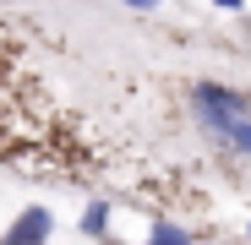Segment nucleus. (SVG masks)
<instances>
[{
    "instance_id": "f257e3e1",
    "label": "nucleus",
    "mask_w": 251,
    "mask_h": 245,
    "mask_svg": "<svg viewBox=\"0 0 251 245\" xmlns=\"http://www.w3.org/2000/svg\"><path fill=\"white\" fill-rule=\"evenodd\" d=\"M191 104H197V120L213 136H224L229 147L251 153V98L246 93H229V88L202 82V88H191Z\"/></svg>"
},
{
    "instance_id": "f03ea898",
    "label": "nucleus",
    "mask_w": 251,
    "mask_h": 245,
    "mask_svg": "<svg viewBox=\"0 0 251 245\" xmlns=\"http://www.w3.org/2000/svg\"><path fill=\"white\" fill-rule=\"evenodd\" d=\"M50 229H55V218H50L44 207H27V213L6 229V240H0V245H44V240H50Z\"/></svg>"
},
{
    "instance_id": "7ed1b4c3",
    "label": "nucleus",
    "mask_w": 251,
    "mask_h": 245,
    "mask_svg": "<svg viewBox=\"0 0 251 245\" xmlns=\"http://www.w3.org/2000/svg\"><path fill=\"white\" fill-rule=\"evenodd\" d=\"M148 245H191V234H180V229H175V223H158V229H153V240H148Z\"/></svg>"
},
{
    "instance_id": "20e7f679",
    "label": "nucleus",
    "mask_w": 251,
    "mask_h": 245,
    "mask_svg": "<svg viewBox=\"0 0 251 245\" xmlns=\"http://www.w3.org/2000/svg\"><path fill=\"white\" fill-rule=\"evenodd\" d=\"M104 223H109V207H104V201H93V207L82 213V229H88V234H99Z\"/></svg>"
},
{
    "instance_id": "39448f33",
    "label": "nucleus",
    "mask_w": 251,
    "mask_h": 245,
    "mask_svg": "<svg viewBox=\"0 0 251 245\" xmlns=\"http://www.w3.org/2000/svg\"><path fill=\"white\" fill-rule=\"evenodd\" d=\"M126 6H137V11H148V6H158V0H126Z\"/></svg>"
},
{
    "instance_id": "423d86ee",
    "label": "nucleus",
    "mask_w": 251,
    "mask_h": 245,
    "mask_svg": "<svg viewBox=\"0 0 251 245\" xmlns=\"http://www.w3.org/2000/svg\"><path fill=\"white\" fill-rule=\"evenodd\" d=\"M213 6H229V11H240V0H213Z\"/></svg>"
}]
</instances>
